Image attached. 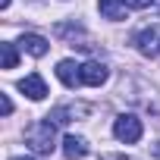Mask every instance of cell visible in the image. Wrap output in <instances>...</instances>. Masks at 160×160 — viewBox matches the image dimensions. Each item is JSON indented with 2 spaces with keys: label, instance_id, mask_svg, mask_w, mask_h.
Returning a JSON list of instances; mask_svg holds the SVG:
<instances>
[{
  "label": "cell",
  "instance_id": "1",
  "mask_svg": "<svg viewBox=\"0 0 160 160\" xmlns=\"http://www.w3.org/2000/svg\"><path fill=\"white\" fill-rule=\"evenodd\" d=\"M25 141L35 154H53L57 148V135H53V122L44 119V122H35L28 132H25Z\"/></svg>",
  "mask_w": 160,
  "mask_h": 160
},
{
  "label": "cell",
  "instance_id": "2",
  "mask_svg": "<svg viewBox=\"0 0 160 160\" xmlns=\"http://www.w3.org/2000/svg\"><path fill=\"white\" fill-rule=\"evenodd\" d=\"M113 135H116L119 141H126V144H135V141L141 138V119H138L135 113H122V116H116V122H113Z\"/></svg>",
  "mask_w": 160,
  "mask_h": 160
},
{
  "label": "cell",
  "instance_id": "3",
  "mask_svg": "<svg viewBox=\"0 0 160 160\" xmlns=\"http://www.w3.org/2000/svg\"><path fill=\"white\" fill-rule=\"evenodd\" d=\"M138 47V53L144 57H160V25H151V28H141L132 41Z\"/></svg>",
  "mask_w": 160,
  "mask_h": 160
},
{
  "label": "cell",
  "instance_id": "4",
  "mask_svg": "<svg viewBox=\"0 0 160 160\" xmlns=\"http://www.w3.org/2000/svg\"><path fill=\"white\" fill-rule=\"evenodd\" d=\"M107 66L104 63H98V60H88V63H82V85H91V88H101L104 82H107Z\"/></svg>",
  "mask_w": 160,
  "mask_h": 160
},
{
  "label": "cell",
  "instance_id": "5",
  "mask_svg": "<svg viewBox=\"0 0 160 160\" xmlns=\"http://www.w3.org/2000/svg\"><path fill=\"white\" fill-rule=\"evenodd\" d=\"M57 78H60L66 88L82 85V66L72 63V60H60V63H57Z\"/></svg>",
  "mask_w": 160,
  "mask_h": 160
},
{
  "label": "cell",
  "instance_id": "6",
  "mask_svg": "<svg viewBox=\"0 0 160 160\" xmlns=\"http://www.w3.org/2000/svg\"><path fill=\"white\" fill-rule=\"evenodd\" d=\"M19 91H22L25 98H32V101H44V98H47V85H44V78H41L38 72L22 78V82H19Z\"/></svg>",
  "mask_w": 160,
  "mask_h": 160
},
{
  "label": "cell",
  "instance_id": "7",
  "mask_svg": "<svg viewBox=\"0 0 160 160\" xmlns=\"http://www.w3.org/2000/svg\"><path fill=\"white\" fill-rule=\"evenodd\" d=\"M88 154V141L82 135H66L63 138V157L66 160H82Z\"/></svg>",
  "mask_w": 160,
  "mask_h": 160
},
{
  "label": "cell",
  "instance_id": "8",
  "mask_svg": "<svg viewBox=\"0 0 160 160\" xmlns=\"http://www.w3.org/2000/svg\"><path fill=\"white\" fill-rule=\"evenodd\" d=\"M98 10H101V16H104V19L119 22V19H126L129 3H126V0H101V3H98Z\"/></svg>",
  "mask_w": 160,
  "mask_h": 160
},
{
  "label": "cell",
  "instance_id": "9",
  "mask_svg": "<svg viewBox=\"0 0 160 160\" xmlns=\"http://www.w3.org/2000/svg\"><path fill=\"white\" fill-rule=\"evenodd\" d=\"M22 50H28L32 57H44L47 50H50V44H47V38H41V35H22Z\"/></svg>",
  "mask_w": 160,
  "mask_h": 160
},
{
  "label": "cell",
  "instance_id": "10",
  "mask_svg": "<svg viewBox=\"0 0 160 160\" xmlns=\"http://www.w3.org/2000/svg\"><path fill=\"white\" fill-rule=\"evenodd\" d=\"M0 60H3V69H16V63H19L16 47L13 44H0Z\"/></svg>",
  "mask_w": 160,
  "mask_h": 160
},
{
  "label": "cell",
  "instance_id": "11",
  "mask_svg": "<svg viewBox=\"0 0 160 160\" xmlns=\"http://www.w3.org/2000/svg\"><path fill=\"white\" fill-rule=\"evenodd\" d=\"M126 3L132 10H148V7H154V0H126Z\"/></svg>",
  "mask_w": 160,
  "mask_h": 160
},
{
  "label": "cell",
  "instance_id": "12",
  "mask_svg": "<svg viewBox=\"0 0 160 160\" xmlns=\"http://www.w3.org/2000/svg\"><path fill=\"white\" fill-rule=\"evenodd\" d=\"M0 110H3V116H10V113H13V101H10L7 94H0Z\"/></svg>",
  "mask_w": 160,
  "mask_h": 160
},
{
  "label": "cell",
  "instance_id": "13",
  "mask_svg": "<svg viewBox=\"0 0 160 160\" xmlns=\"http://www.w3.org/2000/svg\"><path fill=\"white\" fill-rule=\"evenodd\" d=\"M101 160H135V157H126V154H104Z\"/></svg>",
  "mask_w": 160,
  "mask_h": 160
},
{
  "label": "cell",
  "instance_id": "14",
  "mask_svg": "<svg viewBox=\"0 0 160 160\" xmlns=\"http://www.w3.org/2000/svg\"><path fill=\"white\" fill-rule=\"evenodd\" d=\"M154 157H160V141H157V144H154Z\"/></svg>",
  "mask_w": 160,
  "mask_h": 160
},
{
  "label": "cell",
  "instance_id": "15",
  "mask_svg": "<svg viewBox=\"0 0 160 160\" xmlns=\"http://www.w3.org/2000/svg\"><path fill=\"white\" fill-rule=\"evenodd\" d=\"M10 7V0H0V10H7Z\"/></svg>",
  "mask_w": 160,
  "mask_h": 160
},
{
  "label": "cell",
  "instance_id": "16",
  "mask_svg": "<svg viewBox=\"0 0 160 160\" xmlns=\"http://www.w3.org/2000/svg\"><path fill=\"white\" fill-rule=\"evenodd\" d=\"M10 160H32V157H10Z\"/></svg>",
  "mask_w": 160,
  "mask_h": 160
}]
</instances>
